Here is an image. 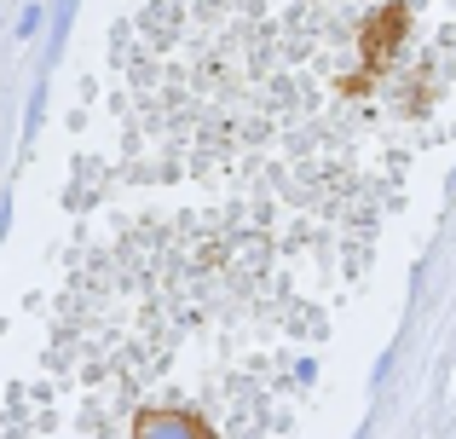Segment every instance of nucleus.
<instances>
[{"mask_svg":"<svg viewBox=\"0 0 456 439\" xmlns=\"http://www.w3.org/2000/svg\"><path fill=\"white\" fill-rule=\"evenodd\" d=\"M41 18H46V0H29V6H23V18H18V41H29V35L41 29Z\"/></svg>","mask_w":456,"mask_h":439,"instance_id":"obj_1","label":"nucleus"}]
</instances>
